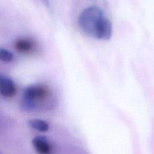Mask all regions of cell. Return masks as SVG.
<instances>
[{
    "label": "cell",
    "instance_id": "obj_2",
    "mask_svg": "<svg viewBox=\"0 0 154 154\" xmlns=\"http://www.w3.org/2000/svg\"><path fill=\"white\" fill-rule=\"evenodd\" d=\"M51 97V91L46 85L35 84L26 87L23 94V101L29 105Z\"/></svg>",
    "mask_w": 154,
    "mask_h": 154
},
{
    "label": "cell",
    "instance_id": "obj_4",
    "mask_svg": "<svg viewBox=\"0 0 154 154\" xmlns=\"http://www.w3.org/2000/svg\"><path fill=\"white\" fill-rule=\"evenodd\" d=\"M32 144L39 154H50L51 146L46 138L43 137H37L32 140Z\"/></svg>",
    "mask_w": 154,
    "mask_h": 154
},
{
    "label": "cell",
    "instance_id": "obj_6",
    "mask_svg": "<svg viewBox=\"0 0 154 154\" xmlns=\"http://www.w3.org/2000/svg\"><path fill=\"white\" fill-rule=\"evenodd\" d=\"M28 123L31 128L40 132H46L49 129L48 123L41 119H31L29 120Z\"/></svg>",
    "mask_w": 154,
    "mask_h": 154
},
{
    "label": "cell",
    "instance_id": "obj_7",
    "mask_svg": "<svg viewBox=\"0 0 154 154\" xmlns=\"http://www.w3.org/2000/svg\"><path fill=\"white\" fill-rule=\"evenodd\" d=\"M13 60V54L8 50L0 48V60L5 62H10Z\"/></svg>",
    "mask_w": 154,
    "mask_h": 154
},
{
    "label": "cell",
    "instance_id": "obj_5",
    "mask_svg": "<svg viewBox=\"0 0 154 154\" xmlns=\"http://www.w3.org/2000/svg\"><path fill=\"white\" fill-rule=\"evenodd\" d=\"M34 43L29 38H19L15 42V49L19 52L23 54L29 53L34 48Z\"/></svg>",
    "mask_w": 154,
    "mask_h": 154
},
{
    "label": "cell",
    "instance_id": "obj_8",
    "mask_svg": "<svg viewBox=\"0 0 154 154\" xmlns=\"http://www.w3.org/2000/svg\"><path fill=\"white\" fill-rule=\"evenodd\" d=\"M43 4H44V5L47 7H49L50 6V1L49 0H40Z\"/></svg>",
    "mask_w": 154,
    "mask_h": 154
},
{
    "label": "cell",
    "instance_id": "obj_3",
    "mask_svg": "<svg viewBox=\"0 0 154 154\" xmlns=\"http://www.w3.org/2000/svg\"><path fill=\"white\" fill-rule=\"evenodd\" d=\"M16 88L13 81L8 76L0 75V93L5 97H11L15 95Z\"/></svg>",
    "mask_w": 154,
    "mask_h": 154
},
{
    "label": "cell",
    "instance_id": "obj_1",
    "mask_svg": "<svg viewBox=\"0 0 154 154\" xmlns=\"http://www.w3.org/2000/svg\"><path fill=\"white\" fill-rule=\"evenodd\" d=\"M78 23L81 29L91 37L108 40L112 36V23L97 6L92 5L85 8L79 14Z\"/></svg>",
    "mask_w": 154,
    "mask_h": 154
}]
</instances>
